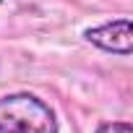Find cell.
I'll list each match as a JSON object with an SVG mask.
<instances>
[{"label": "cell", "instance_id": "cell-1", "mask_svg": "<svg viewBox=\"0 0 133 133\" xmlns=\"http://www.w3.org/2000/svg\"><path fill=\"white\" fill-rule=\"evenodd\" d=\"M0 133H60L57 112L31 91L0 97Z\"/></svg>", "mask_w": 133, "mask_h": 133}, {"label": "cell", "instance_id": "cell-2", "mask_svg": "<svg viewBox=\"0 0 133 133\" xmlns=\"http://www.w3.org/2000/svg\"><path fill=\"white\" fill-rule=\"evenodd\" d=\"M84 39L110 55H120V57H130L133 52V29H130V18L128 16H117L112 21L97 24L84 29Z\"/></svg>", "mask_w": 133, "mask_h": 133}, {"label": "cell", "instance_id": "cell-3", "mask_svg": "<svg viewBox=\"0 0 133 133\" xmlns=\"http://www.w3.org/2000/svg\"><path fill=\"white\" fill-rule=\"evenodd\" d=\"M94 133H133V125L128 120H104L97 125Z\"/></svg>", "mask_w": 133, "mask_h": 133}]
</instances>
